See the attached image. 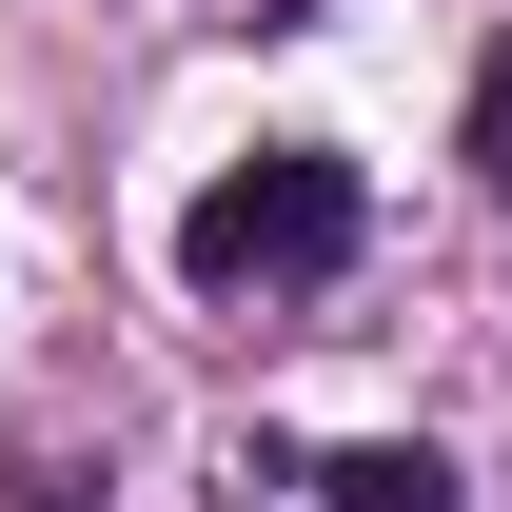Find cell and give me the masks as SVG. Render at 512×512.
I'll return each instance as SVG.
<instances>
[{
    "label": "cell",
    "instance_id": "obj_2",
    "mask_svg": "<svg viewBox=\"0 0 512 512\" xmlns=\"http://www.w3.org/2000/svg\"><path fill=\"white\" fill-rule=\"evenodd\" d=\"M316 512H453V453L434 434H355V453H276Z\"/></svg>",
    "mask_w": 512,
    "mask_h": 512
},
{
    "label": "cell",
    "instance_id": "obj_1",
    "mask_svg": "<svg viewBox=\"0 0 512 512\" xmlns=\"http://www.w3.org/2000/svg\"><path fill=\"white\" fill-rule=\"evenodd\" d=\"M355 237H375L355 158H335V138H276V158H237V178H197V217H178V276H197V296H316Z\"/></svg>",
    "mask_w": 512,
    "mask_h": 512
},
{
    "label": "cell",
    "instance_id": "obj_3",
    "mask_svg": "<svg viewBox=\"0 0 512 512\" xmlns=\"http://www.w3.org/2000/svg\"><path fill=\"white\" fill-rule=\"evenodd\" d=\"M473 178L512 197V40H493V79H473Z\"/></svg>",
    "mask_w": 512,
    "mask_h": 512
}]
</instances>
